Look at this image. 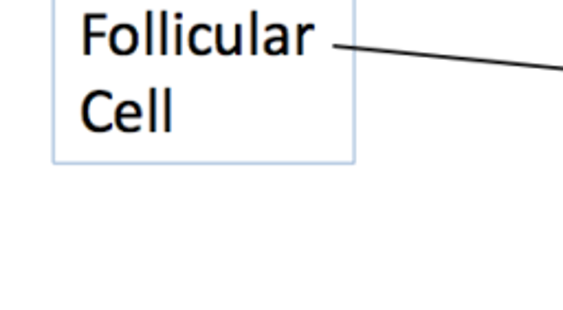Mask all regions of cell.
<instances>
[{
	"mask_svg": "<svg viewBox=\"0 0 563 310\" xmlns=\"http://www.w3.org/2000/svg\"><path fill=\"white\" fill-rule=\"evenodd\" d=\"M157 128V93L152 91V130Z\"/></svg>",
	"mask_w": 563,
	"mask_h": 310,
	"instance_id": "1",
	"label": "cell"
},
{
	"mask_svg": "<svg viewBox=\"0 0 563 310\" xmlns=\"http://www.w3.org/2000/svg\"><path fill=\"white\" fill-rule=\"evenodd\" d=\"M148 33H152V20H148ZM152 49V36H148V51Z\"/></svg>",
	"mask_w": 563,
	"mask_h": 310,
	"instance_id": "2",
	"label": "cell"
}]
</instances>
